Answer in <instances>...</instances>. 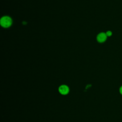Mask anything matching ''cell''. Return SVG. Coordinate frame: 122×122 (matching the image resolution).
Listing matches in <instances>:
<instances>
[{
	"label": "cell",
	"mask_w": 122,
	"mask_h": 122,
	"mask_svg": "<svg viewBox=\"0 0 122 122\" xmlns=\"http://www.w3.org/2000/svg\"><path fill=\"white\" fill-rule=\"evenodd\" d=\"M12 23L11 18L8 16H5L2 17L0 20V25L5 28L10 27Z\"/></svg>",
	"instance_id": "6da1fadb"
},
{
	"label": "cell",
	"mask_w": 122,
	"mask_h": 122,
	"mask_svg": "<svg viewBox=\"0 0 122 122\" xmlns=\"http://www.w3.org/2000/svg\"><path fill=\"white\" fill-rule=\"evenodd\" d=\"M106 34L107 36H111L112 35V32L110 30H108L106 32Z\"/></svg>",
	"instance_id": "277c9868"
},
{
	"label": "cell",
	"mask_w": 122,
	"mask_h": 122,
	"mask_svg": "<svg viewBox=\"0 0 122 122\" xmlns=\"http://www.w3.org/2000/svg\"><path fill=\"white\" fill-rule=\"evenodd\" d=\"M119 92H120V93L122 95V86H121L120 87V89H119Z\"/></svg>",
	"instance_id": "5b68a950"
},
{
	"label": "cell",
	"mask_w": 122,
	"mask_h": 122,
	"mask_svg": "<svg viewBox=\"0 0 122 122\" xmlns=\"http://www.w3.org/2000/svg\"><path fill=\"white\" fill-rule=\"evenodd\" d=\"M107 37V36L106 35V33L101 32L98 34L97 36V40L99 42L102 43L106 41Z\"/></svg>",
	"instance_id": "7a4b0ae2"
},
{
	"label": "cell",
	"mask_w": 122,
	"mask_h": 122,
	"mask_svg": "<svg viewBox=\"0 0 122 122\" xmlns=\"http://www.w3.org/2000/svg\"><path fill=\"white\" fill-rule=\"evenodd\" d=\"M59 91L63 95L67 94L69 92V87L65 85H62L60 86L59 88Z\"/></svg>",
	"instance_id": "3957f363"
}]
</instances>
